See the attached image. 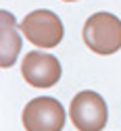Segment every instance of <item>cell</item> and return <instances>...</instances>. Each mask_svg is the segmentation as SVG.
Masks as SVG:
<instances>
[{
  "label": "cell",
  "instance_id": "7",
  "mask_svg": "<svg viewBox=\"0 0 121 131\" xmlns=\"http://www.w3.org/2000/svg\"><path fill=\"white\" fill-rule=\"evenodd\" d=\"M63 2H75V0H63Z\"/></svg>",
  "mask_w": 121,
  "mask_h": 131
},
{
  "label": "cell",
  "instance_id": "6",
  "mask_svg": "<svg viewBox=\"0 0 121 131\" xmlns=\"http://www.w3.org/2000/svg\"><path fill=\"white\" fill-rule=\"evenodd\" d=\"M2 19V44H0V64L6 69L15 62L17 58V52L21 50V38L17 36V29H15V23H13V15L2 10L0 15Z\"/></svg>",
  "mask_w": 121,
  "mask_h": 131
},
{
  "label": "cell",
  "instance_id": "5",
  "mask_svg": "<svg viewBox=\"0 0 121 131\" xmlns=\"http://www.w3.org/2000/svg\"><path fill=\"white\" fill-rule=\"evenodd\" d=\"M21 73L29 85L46 90V88H52L54 83H59L63 69L54 54L29 52V54H25V58L21 62Z\"/></svg>",
  "mask_w": 121,
  "mask_h": 131
},
{
  "label": "cell",
  "instance_id": "4",
  "mask_svg": "<svg viewBox=\"0 0 121 131\" xmlns=\"http://www.w3.org/2000/svg\"><path fill=\"white\" fill-rule=\"evenodd\" d=\"M65 119L63 104L48 96L33 98L23 108V127L27 131H63Z\"/></svg>",
  "mask_w": 121,
  "mask_h": 131
},
{
  "label": "cell",
  "instance_id": "3",
  "mask_svg": "<svg viewBox=\"0 0 121 131\" xmlns=\"http://www.w3.org/2000/svg\"><path fill=\"white\" fill-rule=\"evenodd\" d=\"M69 117L79 131H100L105 129L107 119H109L107 102L96 92H90V90L79 92L71 100Z\"/></svg>",
  "mask_w": 121,
  "mask_h": 131
},
{
  "label": "cell",
  "instance_id": "1",
  "mask_svg": "<svg viewBox=\"0 0 121 131\" xmlns=\"http://www.w3.org/2000/svg\"><path fill=\"white\" fill-rule=\"evenodd\" d=\"M81 36L94 54H115L121 48V21L113 13H96L86 21Z\"/></svg>",
  "mask_w": 121,
  "mask_h": 131
},
{
  "label": "cell",
  "instance_id": "2",
  "mask_svg": "<svg viewBox=\"0 0 121 131\" xmlns=\"http://www.w3.org/2000/svg\"><path fill=\"white\" fill-rule=\"evenodd\" d=\"M19 29L33 46H40V48H54L61 44L65 36L63 21L52 10H46V8H38L29 13L19 23Z\"/></svg>",
  "mask_w": 121,
  "mask_h": 131
}]
</instances>
